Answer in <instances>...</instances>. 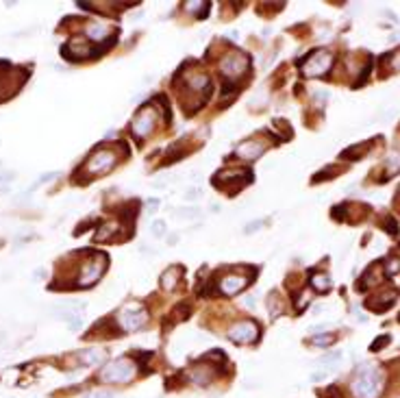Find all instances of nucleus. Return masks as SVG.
<instances>
[{"label": "nucleus", "instance_id": "obj_1", "mask_svg": "<svg viewBox=\"0 0 400 398\" xmlns=\"http://www.w3.org/2000/svg\"><path fill=\"white\" fill-rule=\"evenodd\" d=\"M350 387L357 398H379L383 392V374L379 368L364 363V366H359V372H357Z\"/></svg>", "mask_w": 400, "mask_h": 398}, {"label": "nucleus", "instance_id": "obj_2", "mask_svg": "<svg viewBox=\"0 0 400 398\" xmlns=\"http://www.w3.org/2000/svg\"><path fill=\"white\" fill-rule=\"evenodd\" d=\"M137 374V363L133 359H113L100 372V381L105 383H128Z\"/></svg>", "mask_w": 400, "mask_h": 398}, {"label": "nucleus", "instance_id": "obj_3", "mask_svg": "<svg viewBox=\"0 0 400 398\" xmlns=\"http://www.w3.org/2000/svg\"><path fill=\"white\" fill-rule=\"evenodd\" d=\"M331 65H333L331 53H327V50H315V53L305 61V65H302V74L309 78H318V76H324V74L331 70Z\"/></svg>", "mask_w": 400, "mask_h": 398}, {"label": "nucleus", "instance_id": "obj_4", "mask_svg": "<svg viewBox=\"0 0 400 398\" xmlns=\"http://www.w3.org/2000/svg\"><path fill=\"white\" fill-rule=\"evenodd\" d=\"M113 166H115V154L105 151V148H100V151H96L90 159H87L85 172L90 176H100V174H107V172L113 170Z\"/></svg>", "mask_w": 400, "mask_h": 398}, {"label": "nucleus", "instance_id": "obj_5", "mask_svg": "<svg viewBox=\"0 0 400 398\" xmlns=\"http://www.w3.org/2000/svg\"><path fill=\"white\" fill-rule=\"evenodd\" d=\"M105 265H107V259L102 255L91 257L90 261H85V264H83L76 283L81 285V287H90L91 283H96V281L102 276V272H105Z\"/></svg>", "mask_w": 400, "mask_h": 398}, {"label": "nucleus", "instance_id": "obj_6", "mask_svg": "<svg viewBox=\"0 0 400 398\" xmlns=\"http://www.w3.org/2000/svg\"><path fill=\"white\" fill-rule=\"evenodd\" d=\"M148 322V313L144 311V309L139 307H127L122 313L118 316V324L122 331H128V333H133V331H139L144 329Z\"/></svg>", "mask_w": 400, "mask_h": 398}, {"label": "nucleus", "instance_id": "obj_7", "mask_svg": "<svg viewBox=\"0 0 400 398\" xmlns=\"http://www.w3.org/2000/svg\"><path fill=\"white\" fill-rule=\"evenodd\" d=\"M259 335V326L250 320L237 322L229 329V340L235 341V344H248V341H255Z\"/></svg>", "mask_w": 400, "mask_h": 398}, {"label": "nucleus", "instance_id": "obj_8", "mask_svg": "<svg viewBox=\"0 0 400 398\" xmlns=\"http://www.w3.org/2000/svg\"><path fill=\"white\" fill-rule=\"evenodd\" d=\"M155 124H157L155 109H142L133 118L131 129H133V133L137 135V137H148V135L152 133V129H155Z\"/></svg>", "mask_w": 400, "mask_h": 398}, {"label": "nucleus", "instance_id": "obj_9", "mask_svg": "<svg viewBox=\"0 0 400 398\" xmlns=\"http://www.w3.org/2000/svg\"><path fill=\"white\" fill-rule=\"evenodd\" d=\"M187 377H189V381H192L194 385L207 387L209 383L216 379V368H213L211 363H207V361H200V363H196V366L189 368Z\"/></svg>", "mask_w": 400, "mask_h": 398}, {"label": "nucleus", "instance_id": "obj_10", "mask_svg": "<svg viewBox=\"0 0 400 398\" xmlns=\"http://www.w3.org/2000/svg\"><path fill=\"white\" fill-rule=\"evenodd\" d=\"M61 55L66 59H70V61H78V59H90V57H94V55H98V53H96L94 48H90L85 41L72 39L61 48Z\"/></svg>", "mask_w": 400, "mask_h": 398}, {"label": "nucleus", "instance_id": "obj_11", "mask_svg": "<svg viewBox=\"0 0 400 398\" xmlns=\"http://www.w3.org/2000/svg\"><path fill=\"white\" fill-rule=\"evenodd\" d=\"M246 70H248V59H246L244 55H229V57H224L220 61V72L226 74L229 78L239 76Z\"/></svg>", "mask_w": 400, "mask_h": 398}, {"label": "nucleus", "instance_id": "obj_12", "mask_svg": "<svg viewBox=\"0 0 400 398\" xmlns=\"http://www.w3.org/2000/svg\"><path fill=\"white\" fill-rule=\"evenodd\" d=\"M266 142H261V139H246L235 148V154L239 159H246V161H255L266 152Z\"/></svg>", "mask_w": 400, "mask_h": 398}, {"label": "nucleus", "instance_id": "obj_13", "mask_svg": "<svg viewBox=\"0 0 400 398\" xmlns=\"http://www.w3.org/2000/svg\"><path fill=\"white\" fill-rule=\"evenodd\" d=\"M246 285H248V276H244V274H226L224 279L220 281V292L224 294V296H235V294H239Z\"/></svg>", "mask_w": 400, "mask_h": 398}, {"label": "nucleus", "instance_id": "obj_14", "mask_svg": "<svg viewBox=\"0 0 400 398\" xmlns=\"http://www.w3.org/2000/svg\"><path fill=\"white\" fill-rule=\"evenodd\" d=\"M235 179H244L246 183H248V181L253 179V174H250L248 170H231V168H226V170H220L213 176V185L226 183V181H235Z\"/></svg>", "mask_w": 400, "mask_h": 398}, {"label": "nucleus", "instance_id": "obj_15", "mask_svg": "<svg viewBox=\"0 0 400 398\" xmlns=\"http://www.w3.org/2000/svg\"><path fill=\"white\" fill-rule=\"evenodd\" d=\"M102 359H105V353L100 348H85L76 353V361L81 366H98Z\"/></svg>", "mask_w": 400, "mask_h": 398}, {"label": "nucleus", "instance_id": "obj_16", "mask_svg": "<svg viewBox=\"0 0 400 398\" xmlns=\"http://www.w3.org/2000/svg\"><path fill=\"white\" fill-rule=\"evenodd\" d=\"M53 313L57 318H61V320L68 322L70 331H78L83 326V316L76 311V309H55Z\"/></svg>", "mask_w": 400, "mask_h": 398}, {"label": "nucleus", "instance_id": "obj_17", "mask_svg": "<svg viewBox=\"0 0 400 398\" xmlns=\"http://www.w3.org/2000/svg\"><path fill=\"white\" fill-rule=\"evenodd\" d=\"M179 279H181V270L179 268L165 270V272L161 274V287H164L165 292H172V289L179 285Z\"/></svg>", "mask_w": 400, "mask_h": 398}, {"label": "nucleus", "instance_id": "obj_18", "mask_svg": "<svg viewBox=\"0 0 400 398\" xmlns=\"http://www.w3.org/2000/svg\"><path fill=\"white\" fill-rule=\"evenodd\" d=\"M87 33V37H91V39H96V41H105V37L111 33V29L107 24H90L85 29Z\"/></svg>", "mask_w": 400, "mask_h": 398}, {"label": "nucleus", "instance_id": "obj_19", "mask_svg": "<svg viewBox=\"0 0 400 398\" xmlns=\"http://www.w3.org/2000/svg\"><path fill=\"white\" fill-rule=\"evenodd\" d=\"M187 87L194 92L204 90V87H209V76H204V74H192V76H187Z\"/></svg>", "mask_w": 400, "mask_h": 398}, {"label": "nucleus", "instance_id": "obj_20", "mask_svg": "<svg viewBox=\"0 0 400 398\" xmlns=\"http://www.w3.org/2000/svg\"><path fill=\"white\" fill-rule=\"evenodd\" d=\"M311 285H313L318 292H328L331 287V279L327 274H311Z\"/></svg>", "mask_w": 400, "mask_h": 398}, {"label": "nucleus", "instance_id": "obj_21", "mask_svg": "<svg viewBox=\"0 0 400 398\" xmlns=\"http://www.w3.org/2000/svg\"><path fill=\"white\" fill-rule=\"evenodd\" d=\"M339 359H342V353H337V350H333V353H327V355H322V357L318 359V366H333V363H337Z\"/></svg>", "mask_w": 400, "mask_h": 398}, {"label": "nucleus", "instance_id": "obj_22", "mask_svg": "<svg viewBox=\"0 0 400 398\" xmlns=\"http://www.w3.org/2000/svg\"><path fill=\"white\" fill-rule=\"evenodd\" d=\"M365 144H359V146H352V148H348V151H344L342 152V159H359V157H364V152H365Z\"/></svg>", "mask_w": 400, "mask_h": 398}, {"label": "nucleus", "instance_id": "obj_23", "mask_svg": "<svg viewBox=\"0 0 400 398\" xmlns=\"http://www.w3.org/2000/svg\"><path fill=\"white\" fill-rule=\"evenodd\" d=\"M176 218H185V220H192L196 218V215H200V209L198 207H181V209H174Z\"/></svg>", "mask_w": 400, "mask_h": 398}, {"label": "nucleus", "instance_id": "obj_24", "mask_svg": "<svg viewBox=\"0 0 400 398\" xmlns=\"http://www.w3.org/2000/svg\"><path fill=\"white\" fill-rule=\"evenodd\" d=\"M268 311H270V318H276L278 313L283 311V305H281V303H278V298L274 296V294L268 298Z\"/></svg>", "mask_w": 400, "mask_h": 398}, {"label": "nucleus", "instance_id": "obj_25", "mask_svg": "<svg viewBox=\"0 0 400 398\" xmlns=\"http://www.w3.org/2000/svg\"><path fill=\"white\" fill-rule=\"evenodd\" d=\"M335 341V335L333 333H320L313 337V344L315 346H331Z\"/></svg>", "mask_w": 400, "mask_h": 398}, {"label": "nucleus", "instance_id": "obj_26", "mask_svg": "<svg viewBox=\"0 0 400 398\" xmlns=\"http://www.w3.org/2000/svg\"><path fill=\"white\" fill-rule=\"evenodd\" d=\"M150 231L155 237H164L165 233V220H155V222L150 224Z\"/></svg>", "mask_w": 400, "mask_h": 398}, {"label": "nucleus", "instance_id": "obj_27", "mask_svg": "<svg viewBox=\"0 0 400 398\" xmlns=\"http://www.w3.org/2000/svg\"><path fill=\"white\" fill-rule=\"evenodd\" d=\"M57 176H59V172H48V174H41L39 179H37L35 183H33V187H31V191H33V190H37V187H39L41 183H48L50 179H57Z\"/></svg>", "mask_w": 400, "mask_h": 398}, {"label": "nucleus", "instance_id": "obj_28", "mask_svg": "<svg viewBox=\"0 0 400 398\" xmlns=\"http://www.w3.org/2000/svg\"><path fill=\"white\" fill-rule=\"evenodd\" d=\"M313 100H315V105H327V100H328V92L327 90H315L313 92Z\"/></svg>", "mask_w": 400, "mask_h": 398}, {"label": "nucleus", "instance_id": "obj_29", "mask_svg": "<svg viewBox=\"0 0 400 398\" xmlns=\"http://www.w3.org/2000/svg\"><path fill=\"white\" fill-rule=\"evenodd\" d=\"M185 7H187L189 13H198L200 9L207 13V7H209V4H207V2H185Z\"/></svg>", "mask_w": 400, "mask_h": 398}, {"label": "nucleus", "instance_id": "obj_30", "mask_svg": "<svg viewBox=\"0 0 400 398\" xmlns=\"http://www.w3.org/2000/svg\"><path fill=\"white\" fill-rule=\"evenodd\" d=\"M200 196H202V191H200L198 187H192V190L185 191V198H187V200H198Z\"/></svg>", "mask_w": 400, "mask_h": 398}, {"label": "nucleus", "instance_id": "obj_31", "mask_svg": "<svg viewBox=\"0 0 400 398\" xmlns=\"http://www.w3.org/2000/svg\"><path fill=\"white\" fill-rule=\"evenodd\" d=\"M385 228H387L392 235H398V224H396V220L387 218V220H385Z\"/></svg>", "mask_w": 400, "mask_h": 398}, {"label": "nucleus", "instance_id": "obj_32", "mask_svg": "<svg viewBox=\"0 0 400 398\" xmlns=\"http://www.w3.org/2000/svg\"><path fill=\"white\" fill-rule=\"evenodd\" d=\"M335 168H328V170H324V172H320V174H315L313 176V183H320V179H327V176H333L335 174Z\"/></svg>", "mask_w": 400, "mask_h": 398}, {"label": "nucleus", "instance_id": "obj_33", "mask_svg": "<svg viewBox=\"0 0 400 398\" xmlns=\"http://www.w3.org/2000/svg\"><path fill=\"white\" fill-rule=\"evenodd\" d=\"M387 344H389V337H387V335H383L379 341H374V344L370 346V350H381L383 346H387Z\"/></svg>", "mask_w": 400, "mask_h": 398}, {"label": "nucleus", "instance_id": "obj_34", "mask_svg": "<svg viewBox=\"0 0 400 398\" xmlns=\"http://www.w3.org/2000/svg\"><path fill=\"white\" fill-rule=\"evenodd\" d=\"M85 398H115L111 392H91V394H87Z\"/></svg>", "mask_w": 400, "mask_h": 398}, {"label": "nucleus", "instance_id": "obj_35", "mask_svg": "<svg viewBox=\"0 0 400 398\" xmlns=\"http://www.w3.org/2000/svg\"><path fill=\"white\" fill-rule=\"evenodd\" d=\"M389 268H387V272H398V270H400V261L398 259H394V261H389Z\"/></svg>", "mask_w": 400, "mask_h": 398}, {"label": "nucleus", "instance_id": "obj_36", "mask_svg": "<svg viewBox=\"0 0 400 398\" xmlns=\"http://www.w3.org/2000/svg\"><path fill=\"white\" fill-rule=\"evenodd\" d=\"M392 68L396 70V72H400V50L396 55H394V59H392Z\"/></svg>", "mask_w": 400, "mask_h": 398}, {"label": "nucleus", "instance_id": "obj_37", "mask_svg": "<svg viewBox=\"0 0 400 398\" xmlns=\"http://www.w3.org/2000/svg\"><path fill=\"white\" fill-rule=\"evenodd\" d=\"M261 224H263V222H253V224H248V227H246V233H253V231H257V228L261 227Z\"/></svg>", "mask_w": 400, "mask_h": 398}, {"label": "nucleus", "instance_id": "obj_38", "mask_svg": "<svg viewBox=\"0 0 400 398\" xmlns=\"http://www.w3.org/2000/svg\"><path fill=\"white\" fill-rule=\"evenodd\" d=\"M322 379H327V372H315V374H311V381H322Z\"/></svg>", "mask_w": 400, "mask_h": 398}, {"label": "nucleus", "instance_id": "obj_39", "mask_svg": "<svg viewBox=\"0 0 400 398\" xmlns=\"http://www.w3.org/2000/svg\"><path fill=\"white\" fill-rule=\"evenodd\" d=\"M255 301H257V298H255V296H246V305H248V307H255Z\"/></svg>", "mask_w": 400, "mask_h": 398}, {"label": "nucleus", "instance_id": "obj_40", "mask_svg": "<svg viewBox=\"0 0 400 398\" xmlns=\"http://www.w3.org/2000/svg\"><path fill=\"white\" fill-rule=\"evenodd\" d=\"M389 41H400V31H398V33H394V35L389 37Z\"/></svg>", "mask_w": 400, "mask_h": 398}, {"label": "nucleus", "instance_id": "obj_41", "mask_svg": "<svg viewBox=\"0 0 400 398\" xmlns=\"http://www.w3.org/2000/svg\"><path fill=\"white\" fill-rule=\"evenodd\" d=\"M398 320H400V316H398Z\"/></svg>", "mask_w": 400, "mask_h": 398}]
</instances>
